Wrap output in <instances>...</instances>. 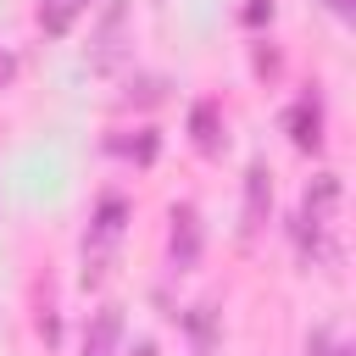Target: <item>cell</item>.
<instances>
[{
  "mask_svg": "<svg viewBox=\"0 0 356 356\" xmlns=\"http://www.w3.org/2000/svg\"><path fill=\"white\" fill-rule=\"evenodd\" d=\"M334 206H339V178H334V172L312 178V184H306V200H300V217L328 222V217H334Z\"/></svg>",
  "mask_w": 356,
  "mask_h": 356,
  "instance_id": "cell-5",
  "label": "cell"
},
{
  "mask_svg": "<svg viewBox=\"0 0 356 356\" xmlns=\"http://www.w3.org/2000/svg\"><path fill=\"white\" fill-rule=\"evenodd\" d=\"M139 100H145V106L161 100V78H139Z\"/></svg>",
  "mask_w": 356,
  "mask_h": 356,
  "instance_id": "cell-10",
  "label": "cell"
},
{
  "mask_svg": "<svg viewBox=\"0 0 356 356\" xmlns=\"http://www.w3.org/2000/svg\"><path fill=\"white\" fill-rule=\"evenodd\" d=\"M350 6H356V0H328V11H339V17H350Z\"/></svg>",
  "mask_w": 356,
  "mask_h": 356,
  "instance_id": "cell-12",
  "label": "cell"
},
{
  "mask_svg": "<svg viewBox=\"0 0 356 356\" xmlns=\"http://www.w3.org/2000/svg\"><path fill=\"white\" fill-rule=\"evenodd\" d=\"M289 139H295L300 150H317V145H323V111H317L312 95L289 106Z\"/></svg>",
  "mask_w": 356,
  "mask_h": 356,
  "instance_id": "cell-4",
  "label": "cell"
},
{
  "mask_svg": "<svg viewBox=\"0 0 356 356\" xmlns=\"http://www.w3.org/2000/svg\"><path fill=\"white\" fill-rule=\"evenodd\" d=\"M134 356H156V345H150V339H139V345H134Z\"/></svg>",
  "mask_w": 356,
  "mask_h": 356,
  "instance_id": "cell-13",
  "label": "cell"
},
{
  "mask_svg": "<svg viewBox=\"0 0 356 356\" xmlns=\"http://www.w3.org/2000/svg\"><path fill=\"white\" fill-rule=\"evenodd\" d=\"M11 72H17V61H11V56H6V50H0V89H6V83H11Z\"/></svg>",
  "mask_w": 356,
  "mask_h": 356,
  "instance_id": "cell-11",
  "label": "cell"
},
{
  "mask_svg": "<svg viewBox=\"0 0 356 356\" xmlns=\"http://www.w3.org/2000/svg\"><path fill=\"white\" fill-rule=\"evenodd\" d=\"M267 17H273V0H250L245 6V22H267Z\"/></svg>",
  "mask_w": 356,
  "mask_h": 356,
  "instance_id": "cell-9",
  "label": "cell"
},
{
  "mask_svg": "<svg viewBox=\"0 0 356 356\" xmlns=\"http://www.w3.org/2000/svg\"><path fill=\"white\" fill-rule=\"evenodd\" d=\"M122 345V312L117 306H100L89 317V334H83V356H117Z\"/></svg>",
  "mask_w": 356,
  "mask_h": 356,
  "instance_id": "cell-3",
  "label": "cell"
},
{
  "mask_svg": "<svg viewBox=\"0 0 356 356\" xmlns=\"http://www.w3.org/2000/svg\"><path fill=\"white\" fill-rule=\"evenodd\" d=\"M167 256L178 273H189L200 261V217L195 206H172V234H167Z\"/></svg>",
  "mask_w": 356,
  "mask_h": 356,
  "instance_id": "cell-1",
  "label": "cell"
},
{
  "mask_svg": "<svg viewBox=\"0 0 356 356\" xmlns=\"http://www.w3.org/2000/svg\"><path fill=\"white\" fill-rule=\"evenodd\" d=\"M306 356H350V350H334V339H328V328H317V334L306 339Z\"/></svg>",
  "mask_w": 356,
  "mask_h": 356,
  "instance_id": "cell-8",
  "label": "cell"
},
{
  "mask_svg": "<svg viewBox=\"0 0 356 356\" xmlns=\"http://www.w3.org/2000/svg\"><path fill=\"white\" fill-rule=\"evenodd\" d=\"M267 211H273V172H267V161H250L245 167V234H256L267 222Z\"/></svg>",
  "mask_w": 356,
  "mask_h": 356,
  "instance_id": "cell-2",
  "label": "cell"
},
{
  "mask_svg": "<svg viewBox=\"0 0 356 356\" xmlns=\"http://www.w3.org/2000/svg\"><path fill=\"white\" fill-rule=\"evenodd\" d=\"M189 134H195L200 150H217V145H222V106H217V100H195V111H189Z\"/></svg>",
  "mask_w": 356,
  "mask_h": 356,
  "instance_id": "cell-6",
  "label": "cell"
},
{
  "mask_svg": "<svg viewBox=\"0 0 356 356\" xmlns=\"http://www.w3.org/2000/svg\"><path fill=\"white\" fill-rule=\"evenodd\" d=\"M78 11H83V0H39V28L50 39H61V33H72Z\"/></svg>",
  "mask_w": 356,
  "mask_h": 356,
  "instance_id": "cell-7",
  "label": "cell"
}]
</instances>
